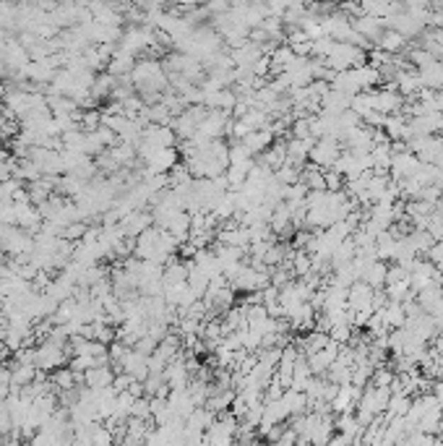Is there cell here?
I'll return each instance as SVG.
<instances>
[{
	"label": "cell",
	"mask_w": 443,
	"mask_h": 446,
	"mask_svg": "<svg viewBox=\"0 0 443 446\" xmlns=\"http://www.w3.org/2000/svg\"><path fill=\"white\" fill-rule=\"evenodd\" d=\"M68 357H71L68 355V347L45 340L34 347V368L40 374H52V371H57V368H63L68 363Z\"/></svg>",
	"instance_id": "cell-1"
},
{
	"label": "cell",
	"mask_w": 443,
	"mask_h": 446,
	"mask_svg": "<svg viewBox=\"0 0 443 446\" xmlns=\"http://www.w3.org/2000/svg\"><path fill=\"white\" fill-rule=\"evenodd\" d=\"M342 157V144L334 141V138H321V141H315L313 152H310V165H315L318 170H331L337 160Z\"/></svg>",
	"instance_id": "cell-2"
},
{
	"label": "cell",
	"mask_w": 443,
	"mask_h": 446,
	"mask_svg": "<svg viewBox=\"0 0 443 446\" xmlns=\"http://www.w3.org/2000/svg\"><path fill=\"white\" fill-rule=\"evenodd\" d=\"M154 228V219H152V211L146 209H138V211H130L128 217L120 219V230L123 235L128 238V240H136L146 233V230Z\"/></svg>",
	"instance_id": "cell-3"
},
{
	"label": "cell",
	"mask_w": 443,
	"mask_h": 446,
	"mask_svg": "<svg viewBox=\"0 0 443 446\" xmlns=\"http://www.w3.org/2000/svg\"><path fill=\"white\" fill-rule=\"evenodd\" d=\"M373 295H376V290H373L371 284H365L363 279H357V282L347 290V308L376 313V311H373Z\"/></svg>",
	"instance_id": "cell-4"
},
{
	"label": "cell",
	"mask_w": 443,
	"mask_h": 446,
	"mask_svg": "<svg viewBox=\"0 0 443 446\" xmlns=\"http://www.w3.org/2000/svg\"><path fill=\"white\" fill-rule=\"evenodd\" d=\"M115 371H113V365L105 363V365H97V368H91V371H86L84 374V386L91 391H99V389H110L115 381Z\"/></svg>",
	"instance_id": "cell-5"
},
{
	"label": "cell",
	"mask_w": 443,
	"mask_h": 446,
	"mask_svg": "<svg viewBox=\"0 0 443 446\" xmlns=\"http://www.w3.org/2000/svg\"><path fill=\"white\" fill-rule=\"evenodd\" d=\"M274 141H276V133H274V128L269 126V128H264V130H253V133H248V136L242 138V146H245V149L250 152V157H253V155H258V152L271 149Z\"/></svg>",
	"instance_id": "cell-6"
},
{
	"label": "cell",
	"mask_w": 443,
	"mask_h": 446,
	"mask_svg": "<svg viewBox=\"0 0 443 446\" xmlns=\"http://www.w3.org/2000/svg\"><path fill=\"white\" fill-rule=\"evenodd\" d=\"M376 50H381V52H386V55H399V52H404L407 50V40H404L402 34L394 32V29H386V32L381 34V40L373 45Z\"/></svg>",
	"instance_id": "cell-7"
},
{
	"label": "cell",
	"mask_w": 443,
	"mask_h": 446,
	"mask_svg": "<svg viewBox=\"0 0 443 446\" xmlns=\"http://www.w3.org/2000/svg\"><path fill=\"white\" fill-rule=\"evenodd\" d=\"M386 274H388V264H383V261H373V264H368L363 272V279L365 284H371L373 290H383L386 287Z\"/></svg>",
	"instance_id": "cell-8"
},
{
	"label": "cell",
	"mask_w": 443,
	"mask_h": 446,
	"mask_svg": "<svg viewBox=\"0 0 443 446\" xmlns=\"http://www.w3.org/2000/svg\"><path fill=\"white\" fill-rule=\"evenodd\" d=\"M433 350L438 352V355H443V329H441V334L433 340Z\"/></svg>",
	"instance_id": "cell-9"
},
{
	"label": "cell",
	"mask_w": 443,
	"mask_h": 446,
	"mask_svg": "<svg viewBox=\"0 0 443 446\" xmlns=\"http://www.w3.org/2000/svg\"><path fill=\"white\" fill-rule=\"evenodd\" d=\"M248 446H266V444H264V441H250Z\"/></svg>",
	"instance_id": "cell-10"
},
{
	"label": "cell",
	"mask_w": 443,
	"mask_h": 446,
	"mask_svg": "<svg viewBox=\"0 0 443 446\" xmlns=\"http://www.w3.org/2000/svg\"><path fill=\"white\" fill-rule=\"evenodd\" d=\"M441 290H443V279H441Z\"/></svg>",
	"instance_id": "cell-11"
}]
</instances>
